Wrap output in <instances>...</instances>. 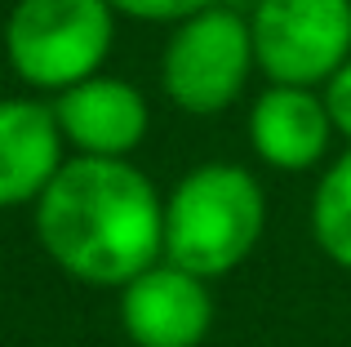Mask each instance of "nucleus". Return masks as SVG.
<instances>
[{"label": "nucleus", "instance_id": "f257e3e1", "mask_svg": "<svg viewBox=\"0 0 351 347\" xmlns=\"http://www.w3.org/2000/svg\"><path fill=\"white\" fill-rule=\"evenodd\" d=\"M36 241L71 280L120 289L165 259V200L129 160L71 156L36 200Z\"/></svg>", "mask_w": 351, "mask_h": 347}, {"label": "nucleus", "instance_id": "f03ea898", "mask_svg": "<svg viewBox=\"0 0 351 347\" xmlns=\"http://www.w3.org/2000/svg\"><path fill=\"white\" fill-rule=\"evenodd\" d=\"M267 227L258 178L232 160H209L182 174L165 200V259L200 280L236 272Z\"/></svg>", "mask_w": 351, "mask_h": 347}, {"label": "nucleus", "instance_id": "7ed1b4c3", "mask_svg": "<svg viewBox=\"0 0 351 347\" xmlns=\"http://www.w3.org/2000/svg\"><path fill=\"white\" fill-rule=\"evenodd\" d=\"M116 45L107 0H18L5 23V58L32 89H62L98 76Z\"/></svg>", "mask_w": 351, "mask_h": 347}, {"label": "nucleus", "instance_id": "20e7f679", "mask_svg": "<svg viewBox=\"0 0 351 347\" xmlns=\"http://www.w3.org/2000/svg\"><path fill=\"white\" fill-rule=\"evenodd\" d=\"M254 67L258 62L249 18L218 0V5L173 23V36L160 58V85L178 112L218 116L245 94Z\"/></svg>", "mask_w": 351, "mask_h": 347}, {"label": "nucleus", "instance_id": "39448f33", "mask_svg": "<svg viewBox=\"0 0 351 347\" xmlns=\"http://www.w3.org/2000/svg\"><path fill=\"white\" fill-rule=\"evenodd\" d=\"M254 62L271 85H325L351 58V0H258Z\"/></svg>", "mask_w": 351, "mask_h": 347}, {"label": "nucleus", "instance_id": "423d86ee", "mask_svg": "<svg viewBox=\"0 0 351 347\" xmlns=\"http://www.w3.org/2000/svg\"><path fill=\"white\" fill-rule=\"evenodd\" d=\"M120 325L134 347H200L214 330L209 280L160 259L120 285Z\"/></svg>", "mask_w": 351, "mask_h": 347}, {"label": "nucleus", "instance_id": "0eeeda50", "mask_svg": "<svg viewBox=\"0 0 351 347\" xmlns=\"http://www.w3.org/2000/svg\"><path fill=\"white\" fill-rule=\"evenodd\" d=\"M53 116L76 156H107V160H129V152L147 139V98L120 76H98L53 94Z\"/></svg>", "mask_w": 351, "mask_h": 347}, {"label": "nucleus", "instance_id": "6e6552de", "mask_svg": "<svg viewBox=\"0 0 351 347\" xmlns=\"http://www.w3.org/2000/svg\"><path fill=\"white\" fill-rule=\"evenodd\" d=\"M62 139L53 103L0 98V209L36 205L62 169Z\"/></svg>", "mask_w": 351, "mask_h": 347}, {"label": "nucleus", "instance_id": "1a4fd4ad", "mask_svg": "<svg viewBox=\"0 0 351 347\" xmlns=\"http://www.w3.org/2000/svg\"><path fill=\"white\" fill-rule=\"evenodd\" d=\"M329 139H334V125H329L325 98L307 85H271L258 94L249 112V143L258 160L271 169L298 174L320 165Z\"/></svg>", "mask_w": 351, "mask_h": 347}, {"label": "nucleus", "instance_id": "9d476101", "mask_svg": "<svg viewBox=\"0 0 351 347\" xmlns=\"http://www.w3.org/2000/svg\"><path fill=\"white\" fill-rule=\"evenodd\" d=\"M311 232L325 259L351 272V147L320 174L311 196Z\"/></svg>", "mask_w": 351, "mask_h": 347}, {"label": "nucleus", "instance_id": "9b49d317", "mask_svg": "<svg viewBox=\"0 0 351 347\" xmlns=\"http://www.w3.org/2000/svg\"><path fill=\"white\" fill-rule=\"evenodd\" d=\"M107 5L125 18H143V23H182L218 0H107Z\"/></svg>", "mask_w": 351, "mask_h": 347}, {"label": "nucleus", "instance_id": "f8f14e48", "mask_svg": "<svg viewBox=\"0 0 351 347\" xmlns=\"http://www.w3.org/2000/svg\"><path fill=\"white\" fill-rule=\"evenodd\" d=\"M320 98H325V112H329L334 134H343V139L351 143V58L320 85Z\"/></svg>", "mask_w": 351, "mask_h": 347}]
</instances>
